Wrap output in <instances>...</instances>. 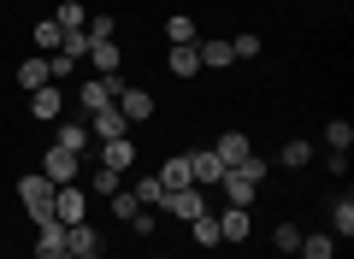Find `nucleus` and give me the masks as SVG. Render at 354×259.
I'll list each match as a JSON object with an SVG mask.
<instances>
[{
  "label": "nucleus",
  "instance_id": "obj_1",
  "mask_svg": "<svg viewBox=\"0 0 354 259\" xmlns=\"http://www.w3.org/2000/svg\"><path fill=\"white\" fill-rule=\"evenodd\" d=\"M260 177H266V160L254 153V160L230 165V171L218 177V189H225V200H230V207H254V195H260Z\"/></svg>",
  "mask_w": 354,
  "mask_h": 259
},
{
  "label": "nucleus",
  "instance_id": "obj_2",
  "mask_svg": "<svg viewBox=\"0 0 354 259\" xmlns=\"http://www.w3.org/2000/svg\"><path fill=\"white\" fill-rule=\"evenodd\" d=\"M18 200H24V212H30V224H53V183L48 177H18Z\"/></svg>",
  "mask_w": 354,
  "mask_h": 259
},
{
  "label": "nucleus",
  "instance_id": "obj_3",
  "mask_svg": "<svg viewBox=\"0 0 354 259\" xmlns=\"http://www.w3.org/2000/svg\"><path fill=\"white\" fill-rule=\"evenodd\" d=\"M113 106L124 112V124H130V130L153 118V95H148V88H136V83H124V88H118V95H113Z\"/></svg>",
  "mask_w": 354,
  "mask_h": 259
},
{
  "label": "nucleus",
  "instance_id": "obj_4",
  "mask_svg": "<svg viewBox=\"0 0 354 259\" xmlns=\"http://www.w3.org/2000/svg\"><path fill=\"white\" fill-rule=\"evenodd\" d=\"M53 218L59 224H83L88 218V189H77V183L53 189Z\"/></svg>",
  "mask_w": 354,
  "mask_h": 259
},
{
  "label": "nucleus",
  "instance_id": "obj_5",
  "mask_svg": "<svg viewBox=\"0 0 354 259\" xmlns=\"http://www.w3.org/2000/svg\"><path fill=\"white\" fill-rule=\"evenodd\" d=\"M41 177H48L53 189H65V183H77V177H83V160H77V153H65V148H48V160H41Z\"/></svg>",
  "mask_w": 354,
  "mask_h": 259
},
{
  "label": "nucleus",
  "instance_id": "obj_6",
  "mask_svg": "<svg viewBox=\"0 0 354 259\" xmlns=\"http://www.w3.org/2000/svg\"><path fill=\"white\" fill-rule=\"evenodd\" d=\"M153 212H171V218L189 224V218H201V212H207V195H201V189H171V195H165Z\"/></svg>",
  "mask_w": 354,
  "mask_h": 259
},
{
  "label": "nucleus",
  "instance_id": "obj_7",
  "mask_svg": "<svg viewBox=\"0 0 354 259\" xmlns=\"http://www.w3.org/2000/svg\"><path fill=\"white\" fill-rule=\"evenodd\" d=\"M118 88H124V77H95V83L77 88V100H83V112H101V106H113Z\"/></svg>",
  "mask_w": 354,
  "mask_h": 259
},
{
  "label": "nucleus",
  "instance_id": "obj_8",
  "mask_svg": "<svg viewBox=\"0 0 354 259\" xmlns=\"http://www.w3.org/2000/svg\"><path fill=\"white\" fill-rule=\"evenodd\" d=\"M130 165H136V142H130V136H113V142H101V171H118V177H124Z\"/></svg>",
  "mask_w": 354,
  "mask_h": 259
},
{
  "label": "nucleus",
  "instance_id": "obj_9",
  "mask_svg": "<svg viewBox=\"0 0 354 259\" xmlns=\"http://www.w3.org/2000/svg\"><path fill=\"white\" fill-rule=\"evenodd\" d=\"M88 136L95 142H113V136H130V124L118 106H101V112H88Z\"/></svg>",
  "mask_w": 354,
  "mask_h": 259
},
{
  "label": "nucleus",
  "instance_id": "obj_10",
  "mask_svg": "<svg viewBox=\"0 0 354 259\" xmlns=\"http://www.w3.org/2000/svg\"><path fill=\"white\" fill-rule=\"evenodd\" d=\"M65 253H71V259H95V253H101L95 224H65Z\"/></svg>",
  "mask_w": 354,
  "mask_h": 259
},
{
  "label": "nucleus",
  "instance_id": "obj_11",
  "mask_svg": "<svg viewBox=\"0 0 354 259\" xmlns=\"http://www.w3.org/2000/svg\"><path fill=\"white\" fill-rule=\"evenodd\" d=\"M195 48H201V71H225V65H236V53H230V36H201Z\"/></svg>",
  "mask_w": 354,
  "mask_h": 259
},
{
  "label": "nucleus",
  "instance_id": "obj_12",
  "mask_svg": "<svg viewBox=\"0 0 354 259\" xmlns=\"http://www.w3.org/2000/svg\"><path fill=\"white\" fill-rule=\"evenodd\" d=\"M230 165L218 160L213 148H201V153H189V177H195V189H207V183H218V177H225Z\"/></svg>",
  "mask_w": 354,
  "mask_h": 259
},
{
  "label": "nucleus",
  "instance_id": "obj_13",
  "mask_svg": "<svg viewBox=\"0 0 354 259\" xmlns=\"http://www.w3.org/2000/svg\"><path fill=\"white\" fill-rule=\"evenodd\" d=\"M30 112H36V118L41 124H53V118H65V95H59V88H36V95H30Z\"/></svg>",
  "mask_w": 354,
  "mask_h": 259
},
{
  "label": "nucleus",
  "instance_id": "obj_14",
  "mask_svg": "<svg viewBox=\"0 0 354 259\" xmlns=\"http://www.w3.org/2000/svg\"><path fill=\"white\" fill-rule=\"evenodd\" d=\"M213 153L225 165H242V160H254V148H248V136H242V130H225V136L213 142Z\"/></svg>",
  "mask_w": 354,
  "mask_h": 259
},
{
  "label": "nucleus",
  "instance_id": "obj_15",
  "mask_svg": "<svg viewBox=\"0 0 354 259\" xmlns=\"http://www.w3.org/2000/svg\"><path fill=\"white\" fill-rule=\"evenodd\" d=\"M88 65L101 77H118V65H124V53H118V41H88Z\"/></svg>",
  "mask_w": 354,
  "mask_h": 259
},
{
  "label": "nucleus",
  "instance_id": "obj_16",
  "mask_svg": "<svg viewBox=\"0 0 354 259\" xmlns=\"http://www.w3.org/2000/svg\"><path fill=\"white\" fill-rule=\"evenodd\" d=\"M218 242H248V207H225L218 212Z\"/></svg>",
  "mask_w": 354,
  "mask_h": 259
},
{
  "label": "nucleus",
  "instance_id": "obj_17",
  "mask_svg": "<svg viewBox=\"0 0 354 259\" xmlns=\"http://www.w3.org/2000/svg\"><path fill=\"white\" fill-rule=\"evenodd\" d=\"M53 253H65V224L53 218V224H36V259H53Z\"/></svg>",
  "mask_w": 354,
  "mask_h": 259
},
{
  "label": "nucleus",
  "instance_id": "obj_18",
  "mask_svg": "<svg viewBox=\"0 0 354 259\" xmlns=\"http://www.w3.org/2000/svg\"><path fill=\"white\" fill-rule=\"evenodd\" d=\"M160 183H165V195H171V189H195V177H189V153L165 160V165H160Z\"/></svg>",
  "mask_w": 354,
  "mask_h": 259
},
{
  "label": "nucleus",
  "instance_id": "obj_19",
  "mask_svg": "<svg viewBox=\"0 0 354 259\" xmlns=\"http://www.w3.org/2000/svg\"><path fill=\"white\" fill-rule=\"evenodd\" d=\"M18 83H24L30 95H36V88H48V83H53V77H48V53H30V59L18 65Z\"/></svg>",
  "mask_w": 354,
  "mask_h": 259
},
{
  "label": "nucleus",
  "instance_id": "obj_20",
  "mask_svg": "<svg viewBox=\"0 0 354 259\" xmlns=\"http://www.w3.org/2000/svg\"><path fill=\"white\" fill-rule=\"evenodd\" d=\"M171 77H201V48H195V41H183V48H171Z\"/></svg>",
  "mask_w": 354,
  "mask_h": 259
},
{
  "label": "nucleus",
  "instance_id": "obj_21",
  "mask_svg": "<svg viewBox=\"0 0 354 259\" xmlns=\"http://www.w3.org/2000/svg\"><path fill=\"white\" fill-rule=\"evenodd\" d=\"M53 148H65V153L83 160V153H88V124H65V118H59V142H53Z\"/></svg>",
  "mask_w": 354,
  "mask_h": 259
},
{
  "label": "nucleus",
  "instance_id": "obj_22",
  "mask_svg": "<svg viewBox=\"0 0 354 259\" xmlns=\"http://www.w3.org/2000/svg\"><path fill=\"white\" fill-rule=\"evenodd\" d=\"M165 41H171V48H183V41H201V30H195V18L171 12V18H165Z\"/></svg>",
  "mask_w": 354,
  "mask_h": 259
},
{
  "label": "nucleus",
  "instance_id": "obj_23",
  "mask_svg": "<svg viewBox=\"0 0 354 259\" xmlns=\"http://www.w3.org/2000/svg\"><path fill=\"white\" fill-rule=\"evenodd\" d=\"M118 189H124V177H118V171H101V165H95V171H88V195H101V200H113Z\"/></svg>",
  "mask_w": 354,
  "mask_h": 259
},
{
  "label": "nucleus",
  "instance_id": "obj_24",
  "mask_svg": "<svg viewBox=\"0 0 354 259\" xmlns=\"http://www.w3.org/2000/svg\"><path fill=\"white\" fill-rule=\"evenodd\" d=\"M330 236H342V242L354 236V200H348V195H342L337 207H330Z\"/></svg>",
  "mask_w": 354,
  "mask_h": 259
},
{
  "label": "nucleus",
  "instance_id": "obj_25",
  "mask_svg": "<svg viewBox=\"0 0 354 259\" xmlns=\"http://www.w3.org/2000/svg\"><path fill=\"white\" fill-rule=\"evenodd\" d=\"M283 165H290V171H301V165H313V142L290 136V142H283Z\"/></svg>",
  "mask_w": 354,
  "mask_h": 259
},
{
  "label": "nucleus",
  "instance_id": "obj_26",
  "mask_svg": "<svg viewBox=\"0 0 354 259\" xmlns=\"http://www.w3.org/2000/svg\"><path fill=\"white\" fill-rule=\"evenodd\" d=\"M295 253H301V259H330V253H337V236H301Z\"/></svg>",
  "mask_w": 354,
  "mask_h": 259
},
{
  "label": "nucleus",
  "instance_id": "obj_27",
  "mask_svg": "<svg viewBox=\"0 0 354 259\" xmlns=\"http://www.w3.org/2000/svg\"><path fill=\"white\" fill-rule=\"evenodd\" d=\"M30 36H36V48H41V53H59V41H65V30L53 24V18H41V24L30 30Z\"/></svg>",
  "mask_w": 354,
  "mask_h": 259
},
{
  "label": "nucleus",
  "instance_id": "obj_28",
  "mask_svg": "<svg viewBox=\"0 0 354 259\" xmlns=\"http://www.w3.org/2000/svg\"><path fill=\"white\" fill-rule=\"evenodd\" d=\"M189 230H195V247H218V218H213V212L189 218Z\"/></svg>",
  "mask_w": 354,
  "mask_h": 259
},
{
  "label": "nucleus",
  "instance_id": "obj_29",
  "mask_svg": "<svg viewBox=\"0 0 354 259\" xmlns=\"http://www.w3.org/2000/svg\"><path fill=\"white\" fill-rule=\"evenodd\" d=\"M325 142H330V153H348L354 148V124H342V118L325 124Z\"/></svg>",
  "mask_w": 354,
  "mask_h": 259
},
{
  "label": "nucleus",
  "instance_id": "obj_30",
  "mask_svg": "<svg viewBox=\"0 0 354 259\" xmlns=\"http://www.w3.org/2000/svg\"><path fill=\"white\" fill-rule=\"evenodd\" d=\"M130 195H136L142 207H160V200H165V183H160V177H142V183L130 189Z\"/></svg>",
  "mask_w": 354,
  "mask_h": 259
},
{
  "label": "nucleus",
  "instance_id": "obj_31",
  "mask_svg": "<svg viewBox=\"0 0 354 259\" xmlns=\"http://www.w3.org/2000/svg\"><path fill=\"white\" fill-rule=\"evenodd\" d=\"M53 24H59V30H83V24H88V12L77 6V0H59V18H53Z\"/></svg>",
  "mask_w": 354,
  "mask_h": 259
},
{
  "label": "nucleus",
  "instance_id": "obj_32",
  "mask_svg": "<svg viewBox=\"0 0 354 259\" xmlns=\"http://www.w3.org/2000/svg\"><path fill=\"white\" fill-rule=\"evenodd\" d=\"M59 53H65V59H88V30H65Z\"/></svg>",
  "mask_w": 354,
  "mask_h": 259
},
{
  "label": "nucleus",
  "instance_id": "obj_33",
  "mask_svg": "<svg viewBox=\"0 0 354 259\" xmlns=\"http://www.w3.org/2000/svg\"><path fill=\"white\" fill-rule=\"evenodd\" d=\"M106 207H113V218H124V224H130V218H136V212H142V200L130 195V189H118V195L106 200Z\"/></svg>",
  "mask_w": 354,
  "mask_h": 259
},
{
  "label": "nucleus",
  "instance_id": "obj_34",
  "mask_svg": "<svg viewBox=\"0 0 354 259\" xmlns=\"http://www.w3.org/2000/svg\"><path fill=\"white\" fill-rule=\"evenodd\" d=\"M83 30H88V41H113V36H118V24H113V12H101V18H88Z\"/></svg>",
  "mask_w": 354,
  "mask_h": 259
},
{
  "label": "nucleus",
  "instance_id": "obj_35",
  "mask_svg": "<svg viewBox=\"0 0 354 259\" xmlns=\"http://www.w3.org/2000/svg\"><path fill=\"white\" fill-rule=\"evenodd\" d=\"M272 242H278V253H295V247H301V230H295V224H278Z\"/></svg>",
  "mask_w": 354,
  "mask_h": 259
},
{
  "label": "nucleus",
  "instance_id": "obj_36",
  "mask_svg": "<svg viewBox=\"0 0 354 259\" xmlns=\"http://www.w3.org/2000/svg\"><path fill=\"white\" fill-rule=\"evenodd\" d=\"M230 53H236V59H254V53H260V36H230Z\"/></svg>",
  "mask_w": 354,
  "mask_h": 259
},
{
  "label": "nucleus",
  "instance_id": "obj_37",
  "mask_svg": "<svg viewBox=\"0 0 354 259\" xmlns=\"http://www.w3.org/2000/svg\"><path fill=\"white\" fill-rule=\"evenodd\" d=\"M77 71V59H65V53H48V77L59 83V77H71Z\"/></svg>",
  "mask_w": 354,
  "mask_h": 259
},
{
  "label": "nucleus",
  "instance_id": "obj_38",
  "mask_svg": "<svg viewBox=\"0 0 354 259\" xmlns=\"http://www.w3.org/2000/svg\"><path fill=\"white\" fill-rule=\"evenodd\" d=\"M325 171L330 177H348V153H325Z\"/></svg>",
  "mask_w": 354,
  "mask_h": 259
},
{
  "label": "nucleus",
  "instance_id": "obj_39",
  "mask_svg": "<svg viewBox=\"0 0 354 259\" xmlns=\"http://www.w3.org/2000/svg\"><path fill=\"white\" fill-rule=\"evenodd\" d=\"M0 259H18V253H0Z\"/></svg>",
  "mask_w": 354,
  "mask_h": 259
},
{
  "label": "nucleus",
  "instance_id": "obj_40",
  "mask_svg": "<svg viewBox=\"0 0 354 259\" xmlns=\"http://www.w3.org/2000/svg\"><path fill=\"white\" fill-rule=\"evenodd\" d=\"M153 259H165V253H153Z\"/></svg>",
  "mask_w": 354,
  "mask_h": 259
},
{
  "label": "nucleus",
  "instance_id": "obj_41",
  "mask_svg": "<svg viewBox=\"0 0 354 259\" xmlns=\"http://www.w3.org/2000/svg\"><path fill=\"white\" fill-rule=\"evenodd\" d=\"M95 259H101V253H95Z\"/></svg>",
  "mask_w": 354,
  "mask_h": 259
}]
</instances>
